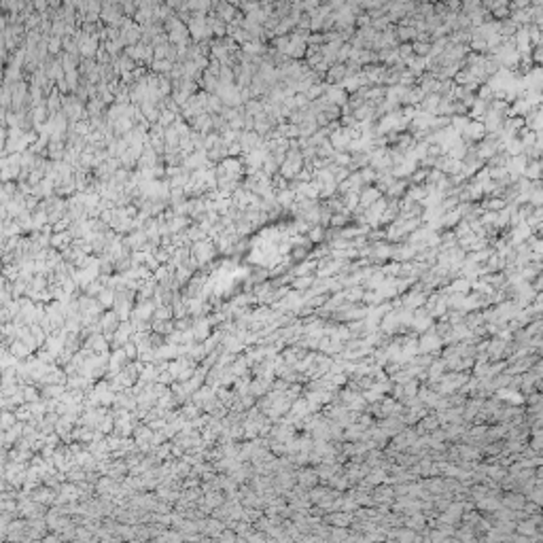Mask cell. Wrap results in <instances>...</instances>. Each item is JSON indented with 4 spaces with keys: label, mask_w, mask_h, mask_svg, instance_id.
Segmentation results:
<instances>
[{
    "label": "cell",
    "mask_w": 543,
    "mask_h": 543,
    "mask_svg": "<svg viewBox=\"0 0 543 543\" xmlns=\"http://www.w3.org/2000/svg\"><path fill=\"white\" fill-rule=\"evenodd\" d=\"M463 140L467 142V145H471V142H482L486 138V128H484V123L482 121H469V126L465 128L463 132Z\"/></svg>",
    "instance_id": "6da1fadb"
},
{
    "label": "cell",
    "mask_w": 543,
    "mask_h": 543,
    "mask_svg": "<svg viewBox=\"0 0 543 543\" xmlns=\"http://www.w3.org/2000/svg\"><path fill=\"white\" fill-rule=\"evenodd\" d=\"M530 238H532V227H530L528 223H520V225H516V227H511L509 242H511L513 249H516V246H520V244H526Z\"/></svg>",
    "instance_id": "7a4b0ae2"
},
{
    "label": "cell",
    "mask_w": 543,
    "mask_h": 543,
    "mask_svg": "<svg viewBox=\"0 0 543 543\" xmlns=\"http://www.w3.org/2000/svg\"><path fill=\"white\" fill-rule=\"evenodd\" d=\"M526 166H528V157H526V155H518V157H511V159H509L507 172H509L511 183L524 176V170H526Z\"/></svg>",
    "instance_id": "3957f363"
},
{
    "label": "cell",
    "mask_w": 543,
    "mask_h": 543,
    "mask_svg": "<svg viewBox=\"0 0 543 543\" xmlns=\"http://www.w3.org/2000/svg\"><path fill=\"white\" fill-rule=\"evenodd\" d=\"M524 178L530 183H541L543 180V161L541 159H528V166L524 170Z\"/></svg>",
    "instance_id": "277c9868"
},
{
    "label": "cell",
    "mask_w": 543,
    "mask_h": 543,
    "mask_svg": "<svg viewBox=\"0 0 543 543\" xmlns=\"http://www.w3.org/2000/svg\"><path fill=\"white\" fill-rule=\"evenodd\" d=\"M378 199H382V197H380V189L374 187V185H369V187H365L363 191H361V195H359V206L367 210V208H369V206H374Z\"/></svg>",
    "instance_id": "5b68a950"
},
{
    "label": "cell",
    "mask_w": 543,
    "mask_h": 543,
    "mask_svg": "<svg viewBox=\"0 0 543 543\" xmlns=\"http://www.w3.org/2000/svg\"><path fill=\"white\" fill-rule=\"evenodd\" d=\"M325 98L331 104H336V106H342V104H346V100H348V91L344 87H327Z\"/></svg>",
    "instance_id": "8992f818"
},
{
    "label": "cell",
    "mask_w": 543,
    "mask_h": 543,
    "mask_svg": "<svg viewBox=\"0 0 543 543\" xmlns=\"http://www.w3.org/2000/svg\"><path fill=\"white\" fill-rule=\"evenodd\" d=\"M440 104H442L440 93H426L422 100V111L428 113V115H435V113H440Z\"/></svg>",
    "instance_id": "52a82bcc"
},
{
    "label": "cell",
    "mask_w": 543,
    "mask_h": 543,
    "mask_svg": "<svg viewBox=\"0 0 543 543\" xmlns=\"http://www.w3.org/2000/svg\"><path fill=\"white\" fill-rule=\"evenodd\" d=\"M503 208H507V202L503 197H488L484 202V210L486 212H501Z\"/></svg>",
    "instance_id": "ba28073f"
},
{
    "label": "cell",
    "mask_w": 543,
    "mask_h": 543,
    "mask_svg": "<svg viewBox=\"0 0 543 543\" xmlns=\"http://www.w3.org/2000/svg\"><path fill=\"white\" fill-rule=\"evenodd\" d=\"M348 77V68L344 64H336L329 68V81H344Z\"/></svg>",
    "instance_id": "9c48e42d"
},
{
    "label": "cell",
    "mask_w": 543,
    "mask_h": 543,
    "mask_svg": "<svg viewBox=\"0 0 543 543\" xmlns=\"http://www.w3.org/2000/svg\"><path fill=\"white\" fill-rule=\"evenodd\" d=\"M195 257L199 261H208L212 257V249H210V244H204V242H197L195 244Z\"/></svg>",
    "instance_id": "30bf717a"
},
{
    "label": "cell",
    "mask_w": 543,
    "mask_h": 543,
    "mask_svg": "<svg viewBox=\"0 0 543 543\" xmlns=\"http://www.w3.org/2000/svg\"><path fill=\"white\" fill-rule=\"evenodd\" d=\"M407 66L412 68V74H420L426 66H428V62L424 58H418V55H416V58H412V60L407 62Z\"/></svg>",
    "instance_id": "8fae6325"
},
{
    "label": "cell",
    "mask_w": 543,
    "mask_h": 543,
    "mask_svg": "<svg viewBox=\"0 0 543 543\" xmlns=\"http://www.w3.org/2000/svg\"><path fill=\"white\" fill-rule=\"evenodd\" d=\"M397 36H399L401 41H409V39H414V36H418V32H416V28H414V26H399Z\"/></svg>",
    "instance_id": "7c38bea8"
},
{
    "label": "cell",
    "mask_w": 543,
    "mask_h": 543,
    "mask_svg": "<svg viewBox=\"0 0 543 543\" xmlns=\"http://www.w3.org/2000/svg\"><path fill=\"white\" fill-rule=\"evenodd\" d=\"M412 47H414V51H416V55H418V58H424V55H428V53H431V43L414 41V43H412Z\"/></svg>",
    "instance_id": "4fadbf2b"
},
{
    "label": "cell",
    "mask_w": 543,
    "mask_h": 543,
    "mask_svg": "<svg viewBox=\"0 0 543 543\" xmlns=\"http://www.w3.org/2000/svg\"><path fill=\"white\" fill-rule=\"evenodd\" d=\"M308 238L312 242H320L322 238H325V230H322V225H316V227H312L310 230V234H308Z\"/></svg>",
    "instance_id": "5bb4252c"
},
{
    "label": "cell",
    "mask_w": 543,
    "mask_h": 543,
    "mask_svg": "<svg viewBox=\"0 0 543 543\" xmlns=\"http://www.w3.org/2000/svg\"><path fill=\"white\" fill-rule=\"evenodd\" d=\"M465 287H467V280H461V282H454V284H452V291H465Z\"/></svg>",
    "instance_id": "9a60e30c"
},
{
    "label": "cell",
    "mask_w": 543,
    "mask_h": 543,
    "mask_svg": "<svg viewBox=\"0 0 543 543\" xmlns=\"http://www.w3.org/2000/svg\"><path fill=\"white\" fill-rule=\"evenodd\" d=\"M58 47H60V41H58V39H53V41L49 43V49H53V53H55V49H58Z\"/></svg>",
    "instance_id": "2e32d148"
}]
</instances>
